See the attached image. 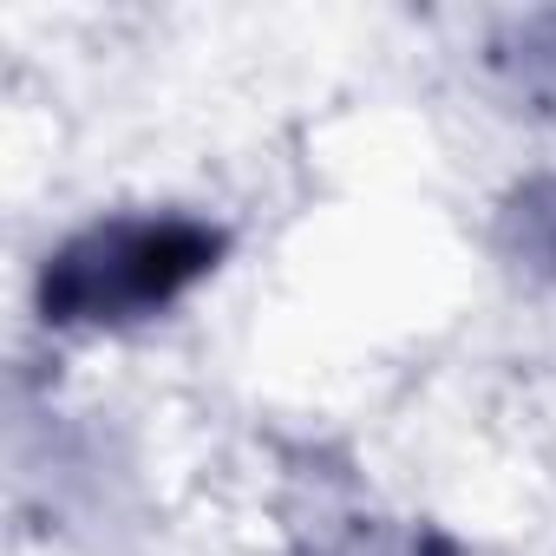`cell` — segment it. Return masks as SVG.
Listing matches in <instances>:
<instances>
[{"label": "cell", "instance_id": "6da1fadb", "mask_svg": "<svg viewBox=\"0 0 556 556\" xmlns=\"http://www.w3.org/2000/svg\"><path fill=\"white\" fill-rule=\"evenodd\" d=\"M229 229L190 210H125L47 249L34 308L60 334H118L177 308L223 268Z\"/></svg>", "mask_w": 556, "mask_h": 556}, {"label": "cell", "instance_id": "7a4b0ae2", "mask_svg": "<svg viewBox=\"0 0 556 556\" xmlns=\"http://www.w3.org/2000/svg\"><path fill=\"white\" fill-rule=\"evenodd\" d=\"M497 249L530 282H556V177H523L497 210Z\"/></svg>", "mask_w": 556, "mask_h": 556}, {"label": "cell", "instance_id": "3957f363", "mask_svg": "<svg viewBox=\"0 0 556 556\" xmlns=\"http://www.w3.org/2000/svg\"><path fill=\"white\" fill-rule=\"evenodd\" d=\"M328 556H465L445 530H426V523H413V530H374V523H354Z\"/></svg>", "mask_w": 556, "mask_h": 556}, {"label": "cell", "instance_id": "277c9868", "mask_svg": "<svg viewBox=\"0 0 556 556\" xmlns=\"http://www.w3.org/2000/svg\"><path fill=\"white\" fill-rule=\"evenodd\" d=\"M517 73H523L530 86H556V14H543V21L523 27V60H517Z\"/></svg>", "mask_w": 556, "mask_h": 556}]
</instances>
